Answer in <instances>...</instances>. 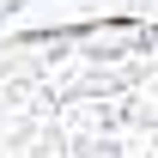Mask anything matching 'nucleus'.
I'll list each match as a JSON object with an SVG mask.
<instances>
[{"label":"nucleus","instance_id":"nucleus-1","mask_svg":"<svg viewBox=\"0 0 158 158\" xmlns=\"http://www.w3.org/2000/svg\"><path fill=\"white\" fill-rule=\"evenodd\" d=\"M0 158H158V31L0 43Z\"/></svg>","mask_w":158,"mask_h":158}]
</instances>
